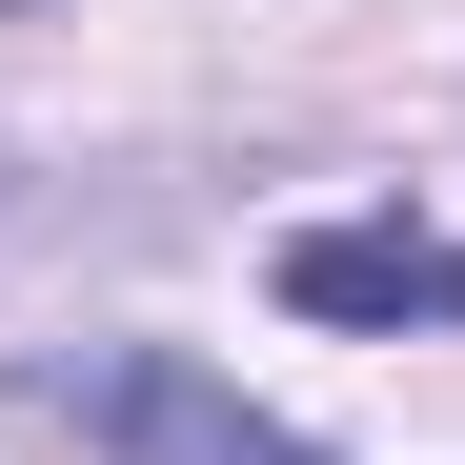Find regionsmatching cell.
<instances>
[{
	"label": "cell",
	"mask_w": 465,
	"mask_h": 465,
	"mask_svg": "<svg viewBox=\"0 0 465 465\" xmlns=\"http://www.w3.org/2000/svg\"><path fill=\"white\" fill-rule=\"evenodd\" d=\"M61 405L102 425V465H344V445H303L283 405H243L223 364H183V344H122V364H82Z\"/></svg>",
	"instance_id": "obj_1"
},
{
	"label": "cell",
	"mask_w": 465,
	"mask_h": 465,
	"mask_svg": "<svg viewBox=\"0 0 465 465\" xmlns=\"http://www.w3.org/2000/svg\"><path fill=\"white\" fill-rule=\"evenodd\" d=\"M283 303H303V324H465V243H445V223H303Z\"/></svg>",
	"instance_id": "obj_2"
}]
</instances>
